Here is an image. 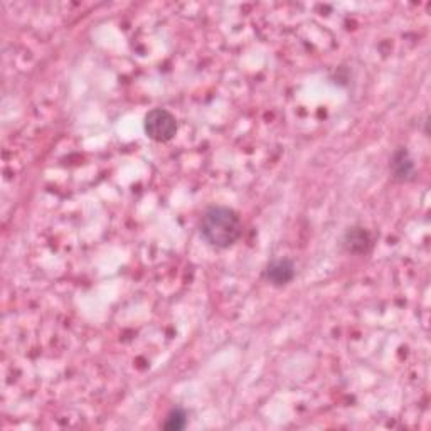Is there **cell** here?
I'll return each mask as SVG.
<instances>
[{
    "mask_svg": "<svg viewBox=\"0 0 431 431\" xmlns=\"http://www.w3.org/2000/svg\"><path fill=\"white\" fill-rule=\"evenodd\" d=\"M295 278V264L290 259H275L268 264L266 268V280L270 283L281 287V285H287Z\"/></svg>",
    "mask_w": 431,
    "mask_h": 431,
    "instance_id": "cell-3",
    "label": "cell"
},
{
    "mask_svg": "<svg viewBox=\"0 0 431 431\" xmlns=\"http://www.w3.org/2000/svg\"><path fill=\"white\" fill-rule=\"evenodd\" d=\"M344 246H345V250L349 251V253H356V255L368 253L369 247H371L369 233L366 231L364 228L351 229V231L345 234Z\"/></svg>",
    "mask_w": 431,
    "mask_h": 431,
    "instance_id": "cell-5",
    "label": "cell"
},
{
    "mask_svg": "<svg viewBox=\"0 0 431 431\" xmlns=\"http://www.w3.org/2000/svg\"><path fill=\"white\" fill-rule=\"evenodd\" d=\"M200 234L211 246L224 250L241 238V217L231 207L211 206L200 219Z\"/></svg>",
    "mask_w": 431,
    "mask_h": 431,
    "instance_id": "cell-1",
    "label": "cell"
},
{
    "mask_svg": "<svg viewBox=\"0 0 431 431\" xmlns=\"http://www.w3.org/2000/svg\"><path fill=\"white\" fill-rule=\"evenodd\" d=\"M186 425H187V415L184 413V409H181V408L172 409L164 421V428L169 431L184 430Z\"/></svg>",
    "mask_w": 431,
    "mask_h": 431,
    "instance_id": "cell-6",
    "label": "cell"
},
{
    "mask_svg": "<svg viewBox=\"0 0 431 431\" xmlns=\"http://www.w3.org/2000/svg\"><path fill=\"white\" fill-rule=\"evenodd\" d=\"M391 172L396 181H408L415 176V164H413V159L409 157L406 148H398L392 153Z\"/></svg>",
    "mask_w": 431,
    "mask_h": 431,
    "instance_id": "cell-4",
    "label": "cell"
},
{
    "mask_svg": "<svg viewBox=\"0 0 431 431\" xmlns=\"http://www.w3.org/2000/svg\"><path fill=\"white\" fill-rule=\"evenodd\" d=\"M145 134L155 142H169L177 134V120L169 110L153 108L145 115Z\"/></svg>",
    "mask_w": 431,
    "mask_h": 431,
    "instance_id": "cell-2",
    "label": "cell"
}]
</instances>
